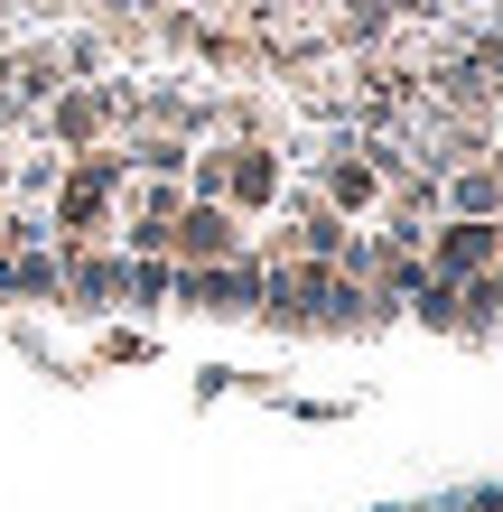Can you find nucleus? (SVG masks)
<instances>
[{
	"label": "nucleus",
	"instance_id": "f257e3e1",
	"mask_svg": "<svg viewBox=\"0 0 503 512\" xmlns=\"http://www.w3.org/2000/svg\"><path fill=\"white\" fill-rule=\"evenodd\" d=\"M494 233L503 224H485V215H448L438 233H420V261L438 280H476V270H494Z\"/></svg>",
	"mask_w": 503,
	"mask_h": 512
},
{
	"label": "nucleus",
	"instance_id": "f03ea898",
	"mask_svg": "<svg viewBox=\"0 0 503 512\" xmlns=\"http://www.w3.org/2000/svg\"><path fill=\"white\" fill-rule=\"evenodd\" d=\"M233 243H243V233H233V205H177L168 215V261L177 270H196V261H233Z\"/></svg>",
	"mask_w": 503,
	"mask_h": 512
},
{
	"label": "nucleus",
	"instance_id": "7ed1b4c3",
	"mask_svg": "<svg viewBox=\"0 0 503 512\" xmlns=\"http://www.w3.org/2000/svg\"><path fill=\"white\" fill-rule=\"evenodd\" d=\"M271 196H280L271 149H215V205H271Z\"/></svg>",
	"mask_w": 503,
	"mask_h": 512
},
{
	"label": "nucleus",
	"instance_id": "20e7f679",
	"mask_svg": "<svg viewBox=\"0 0 503 512\" xmlns=\"http://www.w3.org/2000/svg\"><path fill=\"white\" fill-rule=\"evenodd\" d=\"M448 205H457V215L503 224V159H466V168H448Z\"/></svg>",
	"mask_w": 503,
	"mask_h": 512
},
{
	"label": "nucleus",
	"instance_id": "39448f33",
	"mask_svg": "<svg viewBox=\"0 0 503 512\" xmlns=\"http://www.w3.org/2000/svg\"><path fill=\"white\" fill-rule=\"evenodd\" d=\"M373 196H382L373 149H336V168H327V205H336V215H354V205H373Z\"/></svg>",
	"mask_w": 503,
	"mask_h": 512
},
{
	"label": "nucleus",
	"instance_id": "423d86ee",
	"mask_svg": "<svg viewBox=\"0 0 503 512\" xmlns=\"http://www.w3.org/2000/svg\"><path fill=\"white\" fill-rule=\"evenodd\" d=\"M140 168H150V177H177V168H187V149H177V140H140Z\"/></svg>",
	"mask_w": 503,
	"mask_h": 512
}]
</instances>
